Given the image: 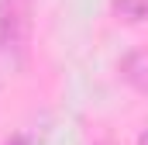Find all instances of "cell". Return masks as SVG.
Instances as JSON below:
<instances>
[{
    "label": "cell",
    "instance_id": "6da1fadb",
    "mask_svg": "<svg viewBox=\"0 0 148 145\" xmlns=\"http://www.w3.org/2000/svg\"><path fill=\"white\" fill-rule=\"evenodd\" d=\"M28 0H0V48L7 55H21L28 45Z\"/></svg>",
    "mask_w": 148,
    "mask_h": 145
},
{
    "label": "cell",
    "instance_id": "7a4b0ae2",
    "mask_svg": "<svg viewBox=\"0 0 148 145\" xmlns=\"http://www.w3.org/2000/svg\"><path fill=\"white\" fill-rule=\"evenodd\" d=\"M124 76L138 90H148V55H127L124 59Z\"/></svg>",
    "mask_w": 148,
    "mask_h": 145
},
{
    "label": "cell",
    "instance_id": "3957f363",
    "mask_svg": "<svg viewBox=\"0 0 148 145\" xmlns=\"http://www.w3.org/2000/svg\"><path fill=\"white\" fill-rule=\"evenodd\" d=\"M114 10L127 21H148V0H114Z\"/></svg>",
    "mask_w": 148,
    "mask_h": 145
},
{
    "label": "cell",
    "instance_id": "277c9868",
    "mask_svg": "<svg viewBox=\"0 0 148 145\" xmlns=\"http://www.w3.org/2000/svg\"><path fill=\"white\" fill-rule=\"evenodd\" d=\"M7 145H28V138H24V135H17L14 142H7Z\"/></svg>",
    "mask_w": 148,
    "mask_h": 145
},
{
    "label": "cell",
    "instance_id": "5b68a950",
    "mask_svg": "<svg viewBox=\"0 0 148 145\" xmlns=\"http://www.w3.org/2000/svg\"><path fill=\"white\" fill-rule=\"evenodd\" d=\"M141 145H148V131H145V135H141Z\"/></svg>",
    "mask_w": 148,
    "mask_h": 145
}]
</instances>
